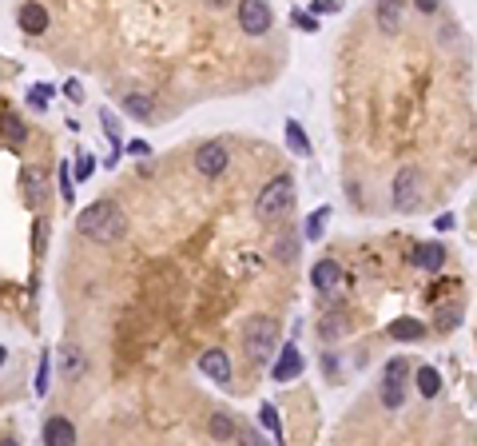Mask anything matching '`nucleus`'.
<instances>
[{"mask_svg": "<svg viewBox=\"0 0 477 446\" xmlns=\"http://www.w3.org/2000/svg\"><path fill=\"white\" fill-rule=\"evenodd\" d=\"M76 231L84 239H92V243H104V247L120 243L123 235H128V215H123V207L116 200H96L80 212Z\"/></svg>", "mask_w": 477, "mask_h": 446, "instance_id": "f257e3e1", "label": "nucleus"}, {"mask_svg": "<svg viewBox=\"0 0 477 446\" xmlns=\"http://www.w3.org/2000/svg\"><path fill=\"white\" fill-rule=\"evenodd\" d=\"M290 207H295V176L278 171V176L271 179L263 191H259V200H255V219L278 223V219H287V215H290Z\"/></svg>", "mask_w": 477, "mask_h": 446, "instance_id": "f03ea898", "label": "nucleus"}, {"mask_svg": "<svg viewBox=\"0 0 477 446\" xmlns=\"http://www.w3.org/2000/svg\"><path fill=\"white\" fill-rule=\"evenodd\" d=\"M243 351L255 367H266L278 351V327L271 315H251L243 323Z\"/></svg>", "mask_w": 477, "mask_h": 446, "instance_id": "7ed1b4c3", "label": "nucleus"}, {"mask_svg": "<svg viewBox=\"0 0 477 446\" xmlns=\"http://www.w3.org/2000/svg\"><path fill=\"white\" fill-rule=\"evenodd\" d=\"M394 207L398 212H418L422 207V195H426V176H422V167H414V164H406V167H398V176H394Z\"/></svg>", "mask_w": 477, "mask_h": 446, "instance_id": "20e7f679", "label": "nucleus"}, {"mask_svg": "<svg viewBox=\"0 0 477 446\" xmlns=\"http://www.w3.org/2000/svg\"><path fill=\"white\" fill-rule=\"evenodd\" d=\"M406 375H410V363L402 355L386 363V375H382V387H378V402L386 411H402L406 406Z\"/></svg>", "mask_w": 477, "mask_h": 446, "instance_id": "39448f33", "label": "nucleus"}, {"mask_svg": "<svg viewBox=\"0 0 477 446\" xmlns=\"http://www.w3.org/2000/svg\"><path fill=\"white\" fill-rule=\"evenodd\" d=\"M239 28L247 36H266L275 28V8L266 0H239Z\"/></svg>", "mask_w": 477, "mask_h": 446, "instance_id": "423d86ee", "label": "nucleus"}, {"mask_svg": "<svg viewBox=\"0 0 477 446\" xmlns=\"http://www.w3.org/2000/svg\"><path fill=\"white\" fill-rule=\"evenodd\" d=\"M231 167V152H227V144H219V140H207V144L195 147V171L207 179L223 176Z\"/></svg>", "mask_w": 477, "mask_h": 446, "instance_id": "0eeeda50", "label": "nucleus"}, {"mask_svg": "<svg viewBox=\"0 0 477 446\" xmlns=\"http://www.w3.org/2000/svg\"><path fill=\"white\" fill-rule=\"evenodd\" d=\"M299 375H302V351H299V343L290 339V343H283L278 346V355L271 358V379L290 382V379H299Z\"/></svg>", "mask_w": 477, "mask_h": 446, "instance_id": "6e6552de", "label": "nucleus"}, {"mask_svg": "<svg viewBox=\"0 0 477 446\" xmlns=\"http://www.w3.org/2000/svg\"><path fill=\"white\" fill-rule=\"evenodd\" d=\"M20 195H24V203L28 207H40V203L48 200V171L44 167H24L20 171Z\"/></svg>", "mask_w": 477, "mask_h": 446, "instance_id": "1a4fd4ad", "label": "nucleus"}, {"mask_svg": "<svg viewBox=\"0 0 477 446\" xmlns=\"http://www.w3.org/2000/svg\"><path fill=\"white\" fill-rule=\"evenodd\" d=\"M16 24H20L28 36H44L48 24H52V16H48V8L40 4V0H24L20 8H16Z\"/></svg>", "mask_w": 477, "mask_h": 446, "instance_id": "9d476101", "label": "nucleus"}, {"mask_svg": "<svg viewBox=\"0 0 477 446\" xmlns=\"http://www.w3.org/2000/svg\"><path fill=\"white\" fill-rule=\"evenodd\" d=\"M199 370L211 382L227 387V382H231V355H227L223 346H211V351H203V355H199Z\"/></svg>", "mask_w": 477, "mask_h": 446, "instance_id": "9b49d317", "label": "nucleus"}, {"mask_svg": "<svg viewBox=\"0 0 477 446\" xmlns=\"http://www.w3.org/2000/svg\"><path fill=\"white\" fill-rule=\"evenodd\" d=\"M84 370H88V355H84L76 343L60 346V375H64L68 382H76V379H84Z\"/></svg>", "mask_w": 477, "mask_h": 446, "instance_id": "f8f14e48", "label": "nucleus"}, {"mask_svg": "<svg viewBox=\"0 0 477 446\" xmlns=\"http://www.w3.org/2000/svg\"><path fill=\"white\" fill-rule=\"evenodd\" d=\"M378 28L386 36H394L402 28V16H406V0H378Z\"/></svg>", "mask_w": 477, "mask_h": 446, "instance_id": "ddd939ff", "label": "nucleus"}, {"mask_svg": "<svg viewBox=\"0 0 477 446\" xmlns=\"http://www.w3.org/2000/svg\"><path fill=\"white\" fill-rule=\"evenodd\" d=\"M410 263L433 275V271H442V267H445V247H442V243H422V247H414Z\"/></svg>", "mask_w": 477, "mask_h": 446, "instance_id": "4468645a", "label": "nucleus"}, {"mask_svg": "<svg viewBox=\"0 0 477 446\" xmlns=\"http://www.w3.org/2000/svg\"><path fill=\"white\" fill-rule=\"evenodd\" d=\"M40 438H44V442H52V446H72V442H76V426L56 414V418H48V423H44Z\"/></svg>", "mask_w": 477, "mask_h": 446, "instance_id": "2eb2a0df", "label": "nucleus"}, {"mask_svg": "<svg viewBox=\"0 0 477 446\" xmlns=\"http://www.w3.org/2000/svg\"><path fill=\"white\" fill-rule=\"evenodd\" d=\"M338 279H342V267H338L334 259H318V263L311 267L314 291H334V287H338Z\"/></svg>", "mask_w": 477, "mask_h": 446, "instance_id": "dca6fc26", "label": "nucleus"}, {"mask_svg": "<svg viewBox=\"0 0 477 446\" xmlns=\"http://www.w3.org/2000/svg\"><path fill=\"white\" fill-rule=\"evenodd\" d=\"M390 339H398V343H418V339H426V323H422V319L402 315V319L390 323Z\"/></svg>", "mask_w": 477, "mask_h": 446, "instance_id": "f3484780", "label": "nucleus"}, {"mask_svg": "<svg viewBox=\"0 0 477 446\" xmlns=\"http://www.w3.org/2000/svg\"><path fill=\"white\" fill-rule=\"evenodd\" d=\"M283 135H287V147H290V156H311V135L302 132V123L299 120H283Z\"/></svg>", "mask_w": 477, "mask_h": 446, "instance_id": "a211bd4d", "label": "nucleus"}, {"mask_svg": "<svg viewBox=\"0 0 477 446\" xmlns=\"http://www.w3.org/2000/svg\"><path fill=\"white\" fill-rule=\"evenodd\" d=\"M123 112H128L132 120H151L156 100H151L147 92H123Z\"/></svg>", "mask_w": 477, "mask_h": 446, "instance_id": "6ab92c4d", "label": "nucleus"}, {"mask_svg": "<svg viewBox=\"0 0 477 446\" xmlns=\"http://www.w3.org/2000/svg\"><path fill=\"white\" fill-rule=\"evenodd\" d=\"M207 430H211L215 442H227V438H239V423H235L227 411H215L211 423H207Z\"/></svg>", "mask_w": 477, "mask_h": 446, "instance_id": "aec40b11", "label": "nucleus"}, {"mask_svg": "<svg viewBox=\"0 0 477 446\" xmlns=\"http://www.w3.org/2000/svg\"><path fill=\"white\" fill-rule=\"evenodd\" d=\"M414 382H418V390H422V399H438V394H442V370L438 367H418Z\"/></svg>", "mask_w": 477, "mask_h": 446, "instance_id": "412c9836", "label": "nucleus"}, {"mask_svg": "<svg viewBox=\"0 0 477 446\" xmlns=\"http://www.w3.org/2000/svg\"><path fill=\"white\" fill-rule=\"evenodd\" d=\"M259 423L271 430V442H283V438H287V430H283V418H278V406H275V402H263V406H259Z\"/></svg>", "mask_w": 477, "mask_h": 446, "instance_id": "4be33fe9", "label": "nucleus"}, {"mask_svg": "<svg viewBox=\"0 0 477 446\" xmlns=\"http://www.w3.org/2000/svg\"><path fill=\"white\" fill-rule=\"evenodd\" d=\"M4 144L8 147H24V140H28V123L20 120V116H4Z\"/></svg>", "mask_w": 477, "mask_h": 446, "instance_id": "5701e85b", "label": "nucleus"}, {"mask_svg": "<svg viewBox=\"0 0 477 446\" xmlns=\"http://www.w3.org/2000/svg\"><path fill=\"white\" fill-rule=\"evenodd\" d=\"M326 219H330V207H314V212L306 215V227H302V239H306V243H314V239H322V231H326Z\"/></svg>", "mask_w": 477, "mask_h": 446, "instance_id": "b1692460", "label": "nucleus"}, {"mask_svg": "<svg viewBox=\"0 0 477 446\" xmlns=\"http://www.w3.org/2000/svg\"><path fill=\"white\" fill-rule=\"evenodd\" d=\"M299 247H302V235H283V239H278L275 243V259L278 263H295V259H299Z\"/></svg>", "mask_w": 477, "mask_h": 446, "instance_id": "393cba45", "label": "nucleus"}, {"mask_svg": "<svg viewBox=\"0 0 477 446\" xmlns=\"http://www.w3.org/2000/svg\"><path fill=\"white\" fill-rule=\"evenodd\" d=\"M52 96H56V88L40 80V84H32V88H28V108H32V112H44L48 104H52Z\"/></svg>", "mask_w": 477, "mask_h": 446, "instance_id": "a878e982", "label": "nucleus"}, {"mask_svg": "<svg viewBox=\"0 0 477 446\" xmlns=\"http://www.w3.org/2000/svg\"><path fill=\"white\" fill-rule=\"evenodd\" d=\"M48 375H52V355L40 351V367H36V382H32L36 399H44V394H48Z\"/></svg>", "mask_w": 477, "mask_h": 446, "instance_id": "bb28decb", "label": "nucleus"}, {"mask_svg": "<svg viewBox=\"0 0 477 446\" xmlns=\"http://www.w3.org/2000/svg\"><path fill=\"white\" fill-rule=\"evenodd\" d=\"M290 24H295L299 32H306V36H314V32H318V16H314V12H302V8H295V12H290Z\"/></svg>", "mask_w": 477, "mask_h": 446, "instance_id": "cd10ccee", "label": "nucleus"}, {"mask_svg": "<svg viewBox=\"0 0 477 446\" xmlns=\"http://www.w3.org/2000/svg\"><path fill=\"white\" fill-rule=\"evenodd\" d=\"M92 171H96V159H92V152H80L76 164H72V179H76V183H84Z\"/></svg>", "mask_w": 477, "mask_h": 446, "instance_id": "c85d7f7f", "label": "nucleus"}, {"mask_svg": "<svg viewBox=\"0 0 477 446\" xmlns=\"http://www.w3.org/2000/svg\"><path fill=\"white\" fill-rule=\"evenodd\" d=\"M457 319H461V311H457L454 303H445L442 311H438V319H433V327H438V331H454Z\"/></svg>", "mask_w": 477, "mask_h": 446, "instance_id": "c756f323", "label": "nucleus"}, {"mask_svg": "<svg viewBox=\"0 0 477 446\" xmlns=\"http://www.w3.org/2000/svg\"><path fill=\"white\" fill-rule=\"evenodd\" d=\"M60 195H64V203L76 200V179H72V164H60Z\"/></svg>", "mask_w": 477, "mask_h": 446, "instance_id": "7c9ffc66", "label": "nucleus"}, {"mask_svg": "<svg viewBox=\"0 0 477 446\" xmlns=\"http://www.w3.org/2000/svg\"><path fill=\"white\" fill-rule=\"evenodd\" d=\"M100 123H104V135H108V140H120V120L111 116V108H100Z\"/></svg>", "mask_w": 477, "mask_h": 446, "instance_id": "2f4dec72", "label": "nucleus"}, {"mask_svg": "<svg viewBox=\"0 0 477 446\" xmlns=\"http://www.w3.org/2000/svg\"><path fill=\"white\" fill-rule=\"evenodd\" d=\"M123 152H128V156H151V147H147V140H128V144H123Z\"/></svg>", "mask_w": 477, "mask_h": 446, "instance_id": "473e14b6", "label": "nucleus"}, {"mask_svg": "<svg viewBox=\"0 0 477 446\" xmlns=\"http://www.w3.org/2000/svg\"><path fill=\"white\" fill-rule=\"evenodd\" d=\"M338 8H342V0H311L314 16H322V12H338Z\"/></svg>", "mask_w": 477, "mask_h": 446, "instance_id": "72a5a7b5", "label": "nucleus"}, {"mask_svg": "<svg viewBox=\"0 0 477 446\" xmlns=\"http://www.w3.org/2000/svg\"><path fill=\"white\" fill-rule=\"evenodd\" d=\"M64 96H68L72 104H80V100H84V88H80V80H68V84H64Z\"/></svg>", "mask_w": 477, "mask_h": 446, "instance_id": "f704fd0d", "label": "nucleus"}, {"mask_svg": "<svg viewBox=\"0 0 477 446\" xmlns=\"http://www.w3.org/2000/svg\"><path fill=\"white\" fill-rule=\"evenodd\" d=\"M414 4H418V12H426V16L442 8V0H414Z\"/></svg>", "mask_w": 477, "mask_h": 446, "instance_id": "c9c22d12", "label": "nucleus"}, {"mask_svg": "<svg viewBox=\"0 0 477 446\" xmlns=\"http://www.w3.org/2000/svg\"><path fill=\"white\" fill-rule=\"evenodd\" d=\"M438 231H454V215H450V212L438 215Z\"/></svg>", "mask_w": 477, "mask_h": 446, "instance_id": "e433bc0d", "label": "nucleus"}, {"mask_svg": "<svg viewBox=\"0 0 477 446\" xmlns=\"http://www.w3.org/2000/svg\"><path fill=\"white\" fill-rule=\"evenodd\" d=\"M207 4H211V8H227V4H231V0H207Z\"/></svg>", "mask_w": 477, "mask_h": 446, "instance_id": "4c0bfd02", "label": "nucleus"}, {"mask_svg": "<svg viewBox=\"0 0 477 446\" xmlns=\"http://www.w3.org/2000/svg\"><path fill=\"white\" fill-rule=\"evenodd\" d=\"M4 358H8V346H0V367H4Z\"/></svg>", "mask_w": 477, "mask_h": 446, "instance_id": "58836bf2", "label": "nucleus"}]
</instances>
